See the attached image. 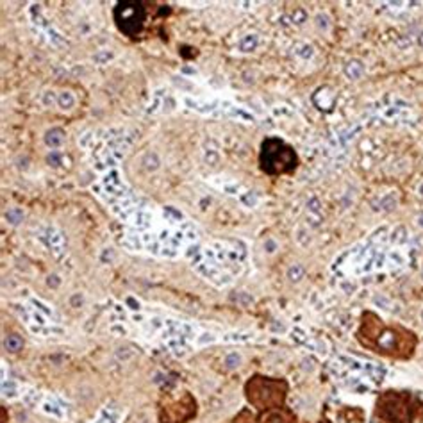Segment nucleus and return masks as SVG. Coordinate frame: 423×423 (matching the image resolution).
<instances>
[{"mask_svg":"<svg viewBox=\"0 0 423 423\" xmlns=\"http://www.w3.org/2000/svg\"><path fill=\"white\" fill-rule=\"evenodd\" d=\"M357 341L379 355L393 359H409L415 354L416 339L415 332L402 325H389L373 311L363 312L359 329L355 332Z\"/></svg>","mask_w":423,"mask_h":423,"instance_id":"f257e3e1","label":"nucleus"},{"mask_svg":"<svg viewBox=\"0 0 423 423\" xmlns=\"http://www.w3.org/2000/svg\"><path fill=\"white\" fill-rule=\"evenodd\" d=\"M257 166L266 177L295 175L300 168V155L296 148L279 136H266L259 145Z\"/></svg>","mask_w":423,"mask_h":423,"instance_id":"f03ea898","label":"nucleus"},{"mask_svg":"<svg viewBox=\"0 0 423 423\" xmlns=\"http://www.w3.org/2000/svg\"><path fill=\"white\" fill-rule=\"evenodd\" d=\"M150 4L143 0H120L113 9V20L120 34L129 39H140L150 20Z\"/></svg>","mask_w":423,"mask_h":423,"instance_id":"7ed1b4c3","label":"nucleus"},{"mask_svg":"<svg viewBox=\"0 0 423 423\" xmlns=\"http://www.w3.org/2000/svg\"><path fill=\"white\" fill-rule=\"evenodd\" d=\"M248 402L257 409H279L287 395V384L282 379H270L265 375H254L245 386Z\"/></svg>","mask_w":423,"mask_h":423,"instance_id":"20e7f679","label":"nucleus"},{"mask_svg":"<svg viewBox=\"0 0 423 423\" xmlns=\"http://www.w3.org/2000/svg\"><path fill=\"white\" fill-rule=\"evenodd\" d=\"M21 345H23V343H21V339L18 338V336H7L4 341L5 350H9V352H18L21 348Z\"/></svg>","mask_w":423,"mask_h":423,"instance_id":"39448f33","label":"nucleus"},{"mask_svg":"<svg viewBox=\"0 0 423 423\" xmlns=\"http://www.w3.org/2000/svg\"><path fill=\"white\" fill-rule=\"evenodd\" d=\"M236 361H240V357H236V355H232V357H229V359H227V364H229V366H232V364H234Z\"/></svg>","mask_w":423,"mask_h":423,"instance_id":"423d86ee","label":"nucleus"}]
</instances>
